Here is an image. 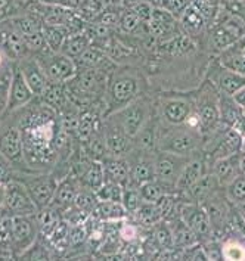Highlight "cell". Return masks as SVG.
Returning a JSON list of instances; mask_svg holds the SVG:
<instances>
[{"instance_id": "6da1fadb", "label": "cell", "mask_w": 245, "mask_h": 261, "mask_svg": "<svg viewBox=\"0 0 245 261\" xmlns=\"http://www.w3.org/2000/svg\"><path fill=\"white\" fill-rule=\"evenodd\" d=\"M146 77L136 67L124 65L118 67L111 72L105 92V103H107V115L115 112L132 100H135L145 93Z\"/></svg>"}, {"instance_id": "7a4b0ae2", "label": "cell", "mask_w": 245, "mask_h": 261, "mask_svg": "<svg viewBox=\"0 0 245 261\" xmlns=\"http://www.w3.org/2000/svg\"><path fill=\"white\" fill-rule=\"evenodd\" d=\"M203 143H204V138L198 128L192 127L189 124L172 125V124L164 123L158 117L157 151L191 156L203 149Z\"/></svg>"}, {"instance_id": "3957f363", "label": "cell", "mask_w": 245, "mask_h": 261, "mask_svg": "<svg viewBox=\"0 0 245 261\" xmlns=\"http://www.w3.org/2000/svg\"><path fill=\"white\" fill-rule=\"evenodd\" d=\"M155 114V99L150 95H142L126 107H122L115 112L107 115L115 125H118L122 132H126L129 136L135 139L137 133L146 125V123Z\"/></svg>"}, {"instance_id": "277c9868", "label": "cell", "mask_w": 245, "mask_h": 261, "mask_svg": "<svg viewBox=\"0 0 245 261\" xmlns=\"http://www.w3.org/2000/svg\"><path fill=\"white\" fill-rule=\"evenodd\" d=\"M192 96H193L195 114L200 121V132L203 138H205L222 124L220 121V92L213 83L208 79H205Z\"/></svg>"}, {"instance_id": "5b68a950", "label": "cell", "mask_w": 245, "mask_h": 261, "mask_svg": "<svg viewBox=\"0 0 245 261\" xmlns=\"http://www.w3.org/2000/svg\"><path fill=\"white\" fill-rule=\"evenodd\" d=\"M40 210L34 202L27 185L19 179L2 183V214L6 216H34Z\"/></svg>"}, {"instance_id": "8992f818", "label": "cell", "mask_w": 245, "mask_h": 261, "mask_svg": "<svg viewBox=\"0 0 245 261\" xmlns=\"http://www.w3.org/2000/svg\"><path fill=\"white\" fill-rule=\"evenodd\" d=\"M2 158L15 168V176L21 173H34L30 170L24 156V139L21 128L9 118H2Z\"/></svg>"}, {"instance_id": "52a82bcc", "label": "cell", "mask_w": 245, "mask_h": 261, "mask_svg": "<svg viewBox=\"0 0 245 261\" xmlns=\"http://www.w3.org/2000/svg\"><path fill=\"white\" fill-rule=\"evenodd\" d=\"M155 108L164 123L172 125L186 124L195 111L193 96L183 93H161L155 99Z\"/></svg>"}, {"instance_id": "ba28073f", "label": "cell", "mask_w": 245, "mask_h": 261, "mask_svg": "<svg viewBox=\"0 0 245 261\" xmlns=\"http://www.w3.org/2000/svg\"><path fill=\"white\" fill-rule=\"evenodd\" d=\"M15 179H19L27 185L28 191L39 210H43L52 204L55 192L61 181L54 173H21L16 174Z\"/></svg>"}, {"instance_id": "9c48e42d", "label": "cell", "mask_w": 245, "mask_h": 261, "mask_svg": "<svg viewBox=\"0 0 245 261\" xmlns=\"http://www.w3.org/2000/svg\"><path fill=\"white\" fill-rule=\"evenodd\" d=\"M192 156V155H191ZM191 156L177 155L172 152L155 151L154 152V161H155V174L157 180L163 183L168 192H176L177 181L185 168L186 163Z\"/></svg>"}, {"instance_id": "30bf717a", "label": "cell", "mask_w": 245, "mask_h": 261, "mask_svg": "<svg viewBox=\"0 0 245 261\" xmlns=\"http://www.w3.org/2000/svg\"><path fill=\"white\" fill-rule=\"evenodd\" d=\"M40 234V223L37 214L16 216L14 217V254L15 258H21L33 247Z\"/></svg>"}, {"instance_id": "8fae6325", "label": "cell", "mask_w": 245, "mask_h": 261, "mask_svg": "<svg viewBox=\"0 0 245 261\" xmlns=\"http://www.w3.org/2000/svg\"><path fill=\"white\" fill-rule=\"evenodd\" d=\"M41 67L51 82L67 83L77 74V64L72 58L64 55L62 52H47L37 56Z\"/></svg>"}, {"instance_id": "7c38bea8", "label": "cell", "mask_w": 245, "mask_h": 261, "mask_svg": "<svg viewBox=\"0 0 245 261\" xmlns=\"http://www.w3.org/2000/svg\"><path fill=\"white\" fill-rule=\"evenodd\" d=\"M177 214L197 233L201 244L214 239L213 227H211V223H210L208 214L204 210V206L195 204V202L185 201L183 204L177 205Z\"/></svg>"}, {"instance_id": "4fadbf2b", "label": "cell", "mask_w": 245, "mask_h": 261, "mask_svg": "<svg viewBox=\"0 0 245 261\" xmlns=\"http://www.w3.org/2000/svg\"><path fill=\"white\" fill-rule=\"evenodd\" d=\"M30 55L24 34L15 27L11 18L2 19V58H6L11 62H18Z\"/></svg>"}, {"instance_id": "5bb4252c", "label": "cell", "mask_w": 245, "mask_h": 261, "mask_svg": "<svg viewBox=\"0 0 245 261\" xmlns=\"http://www.w3.org/2000/svg\"><path fill=\"white\" fill-rule=\"evenodd\" d=\"M205 79H208L218 89L220 93L225 95H231L233 96L241 87L245 86V77L231 71V69L225 68L220 62L216 59H213L208 65H207V72H205Z\"/></svg>"}, {"instance_id": "9a60e30c", "label": "cell", "mask_w": 245, "mask_h": 261, "mask_svg": "<svg viewBox=\"0 0 245 261\" xmlns=\"http://www.w3.org/2000/svg\"><path fill=\"white\" fill-rule=\"evenodd\" d=\"M36 97L37 96L34 95L33 89L30 87V84L26 80L22 71L19 69L18 64L14 62V80H12V86H11V90H9L8 107H6V111L2 114V117L26 107L30 102H33Z\"/></svg>"}, {"instance_id": "2e32d148", "label": "cell", "mask_w": 245, "mask_h": 261, "mask_svg": "<svg viewBox=\"0 0 245 261\" xmlns=\"http://www.w3.org/2000/svg\"><path fill=\"white\" fill-rule=\"evenodd\" d=\"M102 127L107 139L109 155L115 156H127L132 151H135V139L129 136L126 132H122L118 125L112 123L107 117L102 120Z\"/></svg>"}, {"instance_id": "e0dca14e", "label": "cell", "mask_w": 245, "mask_h": 261, "mask_svg": "<svg viewBox=\"0 0 245 261\" xmlns=\"http://www.w3.org/2000/svg\"><path fill=\"white\" fill-rule=\"evenodd\" d=\"M210 170V163H208V158L204 153V151H198L197 153H193L189 161L186 163L179 181H177L176 192H185L191 188L192 185L197 181L198 179H201L205 173H208Z\"/></svg>"}, {"instance_id": "ac0fdd59", "label": "cell", "mask_w": 245, "mask_h": 261, "mask_svg": "<svg viewBox=\"0 0 245 261\" xmlns=\"http://www.w3.org/2000/svg\"><path fill=\"white\" fill-rule=\"evenodd\" d=\"M18 67L22 71L26 80L30 84V87L33 89L34 95L39 97L43 93V90L46 89L49 79L44 72V69L41 67L40 61L37 59V56L30 55L27 58H22L19 59L18 62Z\"/></svg>"}, {"instance_id": "d6986e66", "label": "cell", "mask_w": 245, "mask_h": 261, "mask_svg": "<svg viewBox=\"0 0 245 261\" xmlns=\"http://www.w3.org/2000/svg\"><path fill=\"white\" fill-rule=\"evenodd\" d=\"M80 188H82V181L79 179V176H76L72 171H69L68 174L59 181L51 206L65 213L67 210L74 205L76 196L80 191Z\"/></svg>"}, {"instance_id": "ffe728a7", "label": "cell", "mask_w": 245, "mask_h": 261, "mask_svg": "<svg viewBox=\"0 0 245 261\" xmlns=\"http://www.w3.org/2000/svg\"><path fill=\"white\" fill-rule=\"evenodd\" d=\"M241 152L236 153V155L228 156V158H222V160H216V161L210 163V170H208V173H213V174L217 177L218 181H220V185H222L223 188H225L226 185H229L235 177H238L241 173H244Z\"/></svg>"}, {"instance_id": "44dd1931", "label": "cell", "mask_w": 245, "mask_h": 261, "mask_svg": "<svg viewBox=\"0 0 245 261\" xmlns=\"http://www.w3.org/2000/svg\"><path fill=\"white\" fill-rule=\"evenodd\" d=\"M104 170L107 181L120 183L122 186H127L132 179V165L127 156H115L108 155L104 161Z\"/></svg>"}, {"instance_id": "7402d4cb", "label": "cell", "mask_w": 245, "mask_h": 261, "mask_svg": "<svg viewBox=\"0 0 245 261\" xmlns=\"http://www.w3.org/2000/svg\"><path fill=\"white\" fill-rule=\"evenodd\" d=\"M179 21L182 31L192 37L193 40H200L205 34V31H208V21L192 3L179 18Z\"/></svg>"}, {"instance_id": "603a6c76", "label": "cell", "mask_w": 245, "mask_h": 261, "mask_svg": "<svg viewBox=\"0 0 245 261\" xmlns=\"http://www.w3.org/2000/svg\"><path fill=\"white\" fill-rule=\"evenodd\" d=\"M245 36L235 44L229 46L228 49L222 50L217 54V61L225 68L235 71L245 77V55L242 52L244 47Z\"/></svg>"}, {"instance_id": "cb8c5ba5", "label": "cell", "mask_w": 245, "mask_h": 261, "mask_svg": "<svg viewBox=\"0 0 245 261\" xmlns=\"http://www.w3.org/2000/svg\"><path fill=\"white\" fill-rule=\"evenodd\" d=\"M130 213L122 202H111V201H99L90 217L101 223H117L124 220Z\"/></svg>"}, {"instance_id": "d4e9b609", "label": "cell", "mask_w": 245, "mask_h": 261, "mask_svg": "<svg viewBox=\"0 0 245 261\" xmlns=\"http://www.w3.org/2000/svg\"><path fill=\"white\" fill-rule=\"evenodd\" d=\"M41 102L47 107H51L56 112L62 110L67 102H68V90H67V83L59 82H51L47 83L46 89L43 90L40 96Z\"/></svg>"}, {"instance_id": "484cf974", "label": "cell", "mask_w": 245, "mask_h": 261, "mask_svg": "<svg viewBox=\"0 0 245 261\" xmlns=\"http://www.w3.org/2000/svg\"><path fill=\"white\" fill-rule=\"evenodd\" d=\"M82 145L86 153H87V156L93 161H104L109 155L108 145H107V139H105L102 124L86 142H82Z\"/></svg>"}, {"instance_id": "4316f807", "label": "cell", "mask_w": 245, "mask_h": 261, "mask_svg": "<svg viewBox=\"0 0 245 261\" xmlns=\"http://www.w3.org/2000/svg\"><path fill=\"white\" fill-rule=\"evenodd\" d=\"M74 61H76L79 69L99 68V67L108 65L109 62H112V59L109 58L108 54L96 44H92L86 52H83L82 55Z\"/></svg>"}, {"instance_id": "83f0119b", "label": "cell", "mask_w": 245, "mask_h": 261, "mask_svg": "<svg viewBox=\"0 0 245 261\" xmlns=\"http://www.w3.org/2000/svg\"><path fill=\"white\" fill-rule=\"evenodd\" d=\"M80 181H82V186L93 191V192H97L107 181L102 161H93L92 160L80 176Z\"/></svg>"}, {"instance_id": "f1b7e54d", "label": "cell", "mask_w": 245, "mask_h": 261, "mask_svg": "<svg viewBox=\"0 0 245 261\" xmlns=\"http://www.w3.org/2000/svg\"><path fill=\"white\" fill-rule=\"evenodd\" d=\"M14 217L2 214V224H0V252L2 258L14 260Z\"/></svg>"}, {"instance_id": "f546056e", "label": "cell", "mask_w": 245, "mask_h": 261, "mask_svg": "<svg viewBox=\"0 0 245 261\" xmlns=\"http://www.w3.org/2000/svg\"><path fill=\"white\" fill-rule=\"evenodd\" d=\"M14 80V62L2 58L0 61V112L3 114L8 107L9 90Z\"/></svg>"}, {"instance_id": "4dcf8cb0", "label": "cell", "mask_w": 245, "mask_h": 261, "mask_svg": "<svg viewBox=\"0 0 245 261\" xmlns=\"http://www.w3.org/2000/svg\"><path fill=\"white\" fill-rule=\"evenodd\" d=\"M90 46H92V39H90V36L84 31V33H80V34L68 36V37L65 39V41H64V46H62L61 52H62L64 55L72 58V59H77V58L82 55L83 52H86Z\"/></svg>"}, {"instance_id": "1f68e13d", "label": "cell", "mask_w": 245, "mask_h": 261, "mask_svg": "<svg viewBox=\"0 0 245 261\" xmlns=\"http://www.w3.org/2000/svg\"><path fill=\"white\" fill-rule=\"evenodd\" d=\"M133 214H135L137 223L143 224L146 227H154L155 224L163 221V216H161V211L157 205V202H143Z\"/></svg>"}, {"instance_id": "d6a6232c", "label": "cell", "mask_w": 245, "mask_h": 261, "mask_svg": "<svg viewBox=\"0 0 245 261\" xmlns=\"http://www.w3.org/2000/svg\"><path fill=\"white\" fill-rule=\"evenodd\" d=\"M43 34L47 43V47L51 52H61L64 41L68 37L67 31L62 25H43Z\"/></svg>"}, {"instance_id": "836d02e7", "label": "cell", "mask_w": 245, "mask_h": 261, "mask_svg": "<svg viewBox=\"0 0 245 261\" xmlns=\"http://www.w3.org/2000/svg\"><path fill=\"white\" fill-rule=\"evenodd\" d=\"M225 193L228 201L233 206H239L245 202V173H241L238 177L232 180L229 185L225 186Z\"/></svg>"}, {"instance_id": "e575fe53", "label": "cell", "mask_w": 245, "mask_h": 261, "mask_svg": "<svg viewBox=\"0 0 245 261\" xmlns=\"http://www.w3.org/2000/svg\"><path fill=\"white\" fill-rule=\"evenodd\" d=\"M222 257L223 260L241 261L245 260V241L236 238H228L222 242Z\"/></svg>"}, {"instance_id": "d590c367", "label": "cell", "mask_w": 245, "mask_h": 261, "mask_svg": "<svg viewBox=\"0 0 245 261\" xmlns=\"http://www.w3.org/2000/svg\"><path fill=\"white\" fill-rule=\"evenodd\" d=\"M154 241L157 244V247L160 249H173V233H172V227L168 224V221L163 220L161 223L154 226Z\"/></svg>"}, {"instance_id": "8d00e7d4", "label": "cell", "mask_w": 245, "mask_h": 261, "mask_svg": "<svg viewBox=\"0 0 245 261\" xmlns=\"http://www.w3.org/2000/svg\"><path fill=\"white\" fill-rule=\"evenodd\" d=\"M140 195L143 198L145 202H157L164 193H168L167 188L164 186L163 183H160L158 180H151L148 183H143L139 186Z\"/></svg>"}, {"instance_id": "74e56055", "label": "cell", "mask_w": 245, "mask_h": 261, "mask_svg": "<svg viewBox=\"0 0 245 261\" xmlns=\"http://www.w3.org/2000/svg\"><path fill=\"white\" fill-rule=\"evenodd\" d=\"M99 201H111V202H122L124 186L114 181H105V185L96 192Z\"/></svg>"}, {"instance_id": "f35d334b", "label": "cell", "mask_w": 245, "mask_h": 261, "mask_svg": "<svg viewBox=\"0 0 245 261\" xmlns=\"http://www.w3.org/2000/svg\"><path fill=\"white\" fill-rule=\"evenodd\" d=\"M145 201L140 195L139 186L129 183L127 186H124V196H122V204L127 208V211L130 214H133L139 206L142 205Z\"/></svg>"}, {"instance_id": "ab89813d", "label": "cell", "mask_w": 245, "mask_h": 261, "mask_svg": "<svg viewBox=\"0 0 245 261\" xmlns=\"http://www.w3.org/2000/svg\"><path fill=\"white\" fill-rule=\"evenodd\" d=\"M222 2L223 0H192V5L204 15L208 24H213L220 12Z\"/></svg>"}, {"instance_id": "60d3db41", "label": "cell", "mask_w": 245, "mask_h": 261, "mask_svg": "<svg viewBox=\"0 0 245 261\" xmlns=\"http://www.w3.org/2000/svg\"><path fill=\"white\" fill-rule=\"evenodd\" d=\"M26 39V43L28 46V50L30 54L34 56H40L43 54H47L51 52L49 47H47V43H46V39H44V34H43V30H39L36 33H31V34H27L24 36Z\"/></svg>"}, {"instance_id": "b9f144b4", "label": "cell", "mask_w": 245, "mask_h": 261, "mask_svg": "<svg viewBox=\"0 0 245 261\" xmlns=\"http://www.w3.org/2000/svg\"><path fill=\"white\" fill-rule=\"evenodd\" d=\"M146 25L145 22H142L132 9L129 11H122L121 15V21H120V30L126 34H133V33H137L140 28H143Z\"/></svg>"}, {"instance_id": "7bdbcfd3", "label": "cell", "mask_w": 245, "mask_h": 261, "mask_svg": "<svg viewBox=\"0 0 245 261\" xmlns=\"http://www.w3.org/2000/svg\"><path fill=\"white\" fill-rule=\"evenodd\" d=\"M121 15L122 11L117 9V8H105V9L101 12V15H99V18H97L96 22L105 25V27L109 28V30H115V28L120 27Z\"/></svg>"}, {"instance_id": "ee69618b", "label": "cell", "mask_w": 245, "mask_h": 261, "mask_svg": "<svg viewBox=\"0 0 245 261\" xmlns=\"http://www.w3.org/2000/svg\"><path fill=\"white\" fill-rule=\"evenodd\" d=\"M89 241V232L84 223L80 224H72L69 229V244L71 248H79L84 245Z\"/></svg>"}, {"instance_id": "f6af8a7d", "label": "cell", "mask_w": 245, "mask_h": 261, "mask_svg": "<svg viewBox=\"0 0 245 261\" xmlns=\"http://www.w3.org/2000/svg\"><path fill=\"white\" fill-rule=\"evenodd\" d=\"M130 9L139 16V19L145 24H148L154 14V6L151 5L148 0H139L135 5L130 6Z\"/></svg>"}, {"instance_id": "bcb514c9", "label": "cell", "mask_w": 245, "mask_h": 261, "mask_svg": "<svg viewBox=\"0 0 245 261\" xmlns=\"http://www.w3.org/2000/svg\"><path fill=\"white\" fill-rule=\"evenodd\" d=\"M21 258H30V260H49V258H51V254H49V249H47V248L43 247V245L40 247L39 239H37V242L30 248Z\"/></svg>"}, {"instance_id": "7dc6e473", "label": "cell", "mask_w": 245, "mask_h": 261, "mask_svg": "<svg viewBox=\"0 0 245 261\" xmlns=\"http://www.w3.org/2000/svg\"><path fill=\"white\" fill-rule=\"evenodd\" d=\"M120 236H121L126 242H133V241H136V238H137L136 226L129 224V223H127V224H124L121 229H120Z\"/></svg>"}, {"instance_id": "c3c4849f", "label": "cell", "mask_w": 245, "mask_h": 261, "mask_svg": "<svg viewBox=\"0 0 245 261\" xmlns=\"http://www.w3.org/2000/svg\"><path fill=\"white\" fill-rule=\"evenodd\" d=\"M15 3V0H0V9H2V18L8 16V14L12 9V5Z\"/></svg>"}, {"instance_id": "681fc988", "label": "cell", "mask_w": 245, "mask_h": 261, "mask_svg": "<svg viewBox=\"0 0 245 261\" xmlns=\"http://www.w3.org/2000/svg\"><path fill=\"white\" fill-rule=\"evenodd\" d=\"M233 99H235V102H236L242 110H245V86L244 87H241V89L233 95Z\"/></svg>"}, {"instance_id": "f907efd6", "label": "cell", "mask_w": 245, "mask_h": 261, "mask_svg": "<svg viewBox=\"0 0 245 261\" xmlns=\"http://www.w3.org/2000/svg\"><path fill=\"white\" fill-rule=\"evenodd\" d=\"M37 2H41V3H51V5H61L62 0H37Z\"/></svg>"}, {"instance_id": "816d5d0a", "label": "cell", "mask_w": 245, "mask_h": 261, "mask_svg": "<svg viewBox=\"0 0 245 261\" xmlns=\"http://www.w3.org/2000/svg\"><path fill=\"white\" fill-rule=\"evenodd\" d=\"M238 210L241 211V214H242V216H244V217H245V202H244V204H241V205L238 206Z\"/></svg>"}, {"instance_id": "f5cc1de1", "label": "cell", "mask_w": 245, "mask_h": 261, "mask_svg": "<svg viewBox=\"0 0 245 261\" xmlns=\"http://www.w3.org/2000/svg\"><path fill=\"white\" fill-rule=\"evenodd\" d=\"M242 52H244V55H245V41H244V47H242Z\"/></svg>"}, {"instance_id": "db71d44e", "label": "cell", "mask_w": 245, "mask_h": 261, "mask_svg": "<svg viewBox=\"0 0 245 261\" xmlns=\"http://www.w3.org/2000/svg\"><path fill=\"white\" fill-rule=\"evenodd\" d=\"M241 2H242V3H245V0H241Z\"/></svg>"}]
</instances>
